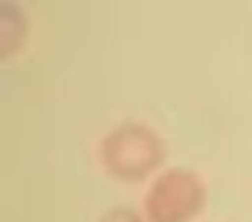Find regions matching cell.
I'll return each mask as SVG.
<instances>
[{"instance_id": "1", "label": "cell", "mask_w": 252, "mask_h": 222, "mask_svg": "<svg viewBox=\"0 0 252 222\" xmlns=\"http://www.w3.org/2000/svg\"><path fill=\"white\" fill-rule=\"evenodd\" d=\"M165 156L162 140L153 129L139 123H125L107 134L101 158L114 177L139 181L159 165Z\"/></svg>"}, {"instance_id": "2", "label": "cell", "mask_w": 252, "mask_h": 222, "mask_svg": "<svg viewBox=\"0 0 252 222\" xmlns=\"http://www.w3.org/2000/svg\"><path fill=\"white\" fill-rule=\"evenodd\" d=\"M205 188L194 172L173 169L162 173L145 197L152 222H189L203 207Z\"/></svg>"}, {"instance_id": "3", "label": "cell", "mask_w": 252, "mask_h": 222, "mask_svg": "<svg viewBox=\"0 0 252 222\" xmlns=\"http://www.w3.org/2000/svg\"><path fill=\"white\" fill-rule=\"evenodd\" d=\"M99 222H144L136 211L129 208H114L107 211L104 216L101 218Z\"/></svg>"}]
</instances>
